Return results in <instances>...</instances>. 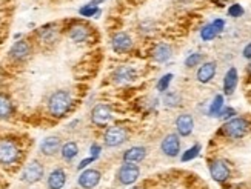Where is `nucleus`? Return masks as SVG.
Instances as JSON below:
<instances>
[{
  "label": "nucleus",
  "mask_w": 251,
  "mask_h": 189,
  "mask_svg": "<svg viewBox=\"0 0 251 189\" xmlns=\"http://www.w3.org/2000/svg\"><path fill=\"white\" fill-rule=\"evenodd\" d=\"M71 106H73V97L67 89H59V91L52 93L48 98V111L52 117H64L69 112Z\"/></svg>",
  "instance_id": "nucleus-1"
},
{
  "label": "nucleus",
  "mask_w": 251,
  "mask_h": 189,
  "mask_svg": "<svg viewBox=\"0 0 251 189\" xmlns=\"http://www.w3.org/2000/svg\"><path fill=\"white\" fill-rule=\"evenodd\" d=\"M31 54V45L26 40L16 42L10 49V57L13 60H25Z\"/></svg>",
  "instance_id": "nucleus-16"
},
{
  "label": "nucleus",
  "mask_w": 251,
  "mask_h": 189,
  "mask_svg": "<svg viewBox=\"0 0 251 189\" xmlns=\"http://www.w3.org/2000/svg\"><path fill=\"white\" fill-rule=\"evenodd\" d=\"M140 177V169L134 163H123L117 173V178L120 185L123 186H131L139 180Z\"/></svg>",
  "instance_id": "nucleus-6"
},
{
  "label": "nucleus",
  "mask_w": 251,
  "mask_h": 189,
  "mask_svg": "<svg viewBox=\"0 0 251 189\" xmlns=\"http://www.w3.org/2000/svg\"><path fill=\"white\" fill-rule=\"evenodd\" d=\"M171 80H173V74H165L156 85L157 91H160V93L168 91V86H169V83H171Z\"/></svg>",
  "instance_id": "nucleus-29"
},
{
  "label": "nucleus",
  "mask_w": 251,
  "mask_h": 189,
  "mask_svg": "<svg viewBox=\"0 0 251 189\" xmlns=\"http://www.w3.org/2000/svg\"><path fill=\"white\" fill-rule=\"evenodd\" d=\"M216 69H218L216 62H205L203 65L197 69V80H199L201 83H210L214 79V76H216Z\"/></svg>",
  "instance_id": "nucleus-17"
},
{
  "label": "nucleus",
  "mask_w": 251,
  "mask_h": 189,
  "mask_svg": "<svg viewBox=\"0 0 251 189\" xmlns=\"http://www.w3.org/2000/svg\"><path fill=\"white\" fill-rule=\"evenodd\" d=\"M247 69H248V74L251 76V62H250V65H248V68H247Z\"/></svg>",
  "instance_id": "nucleus-36"
},
{
  "label": "nucleus",
  "mask_w": 251,
  "mask_h": 189,
  "mask_svg": "<svg viewBox=\"0 0 251 189\" xmlns=\"http://www.w3.org/2000/svg\"><path fill=\"white\" fill-rule=\"evenodd\" d=\"M13 114V103L8 97L0 95V119H8Z\"/></svg>",
  "instance_id": "nucleus-25"
},
{
  "label": "nucleus",
  "mask_w": 251,
  "mask_h": 189,
  "mask_svg": "<svg viewBox=\"0 0 251 189\" xmlns=\"http://www.w3.org/2000/svg\"><path fill=\"white\" fill-rule=\"evenodd\" d=\"M242 54H244L245 59H250V60H251V42L244 48V52H242Z\"/></svg>",
  "instance_id": "nucleus-35"
},
{
  "label": "nucleus",
  "mask_w": 251,
  "mask_h": 189,
  "mask_svg": "<svg viewBox=\"0 0 251 189\" xmlns=\"http://www.w3.org/2000/svg\"><path fill=\"white\" fill-rule=\"evenodd\" d=\"M62 149V142L57 136H50L47 139H43L40 143V152L43 156H56L57 152Z\"/></svg>",
  "instance_id": "nucleus-15"
},
{
  "label": "nucleus",
  "mask_w": 251,
  "mask_h": 189,
  "mask_svg": "<svg viewBox=\"0 0 251 189\" xmlns=\"http://www.w3.org/2000/svg\"><path fill=\"white\" fill-rule=\"evenodd\" d=\"M223 26H225V20H222V19H216V20H213L211 23L205 25L203 28L201 30L202 40L210 42L213 39H216L218 35L223 31Z\"/></svg>",
  "instance_id": "nucleus-13"
},
{
  "label": "nucleus",
  "mask_w": 251,
  "mask_h": 189,
  "mask_svg": "<svg viewBox=\"0 0 251 189\" xmlns=\"http://www.w3.org/2000/svg\"><path fill=\"white\" fill-rule=\"evenodd\" d=\"M244 8H242V5H239V3H234V5H231L230 8H228V16L230 17H234V19H237V17H242L244 16Z\"/></svg>",
  "instance_id": "nucleus-31"
},
{
  "label": "nucleus",
  "mask_w": 251,
  "mask_h": 189,
  "mask_svg": "<svg viewBox=\"0 0 251 189\" xmlns=\"http://www.w3.org/2000/svg\"><path fill=\"white\" fill-rule=\"evenodd\" d=\"M248 131L250 123L245 119H242V117H234V119L228 120L220 129V132L228 139H242L244 136H247Z\"/></svg>",
  "instance_id": "nucleus-2"
},
{
  "label": "nucleus",
  "mask_w": 251,
  "mask_h": 189,
  "mask_svg": "<svg viewBox=\"0 0 251 189\" xmlns=\"http://www.w3.org/2000/svg\"><path fill=\"white\" fill-rule=\"evenodd\" d=\"M160 149L167 157H177L181 152V139L177 134H168L160 143Z\"/></svg>",
  "instance_id": "nucleus-8"
},
{
  "label": "nucleus",
  "mask_w": 251,
  "mask_h": 189,
  "mask_svg": "<svg viewBox=\"0 0 251 189\" xmlns=\"http://www.w3.org/2000/svg\"><path fill=\"white\" fill-rule=\"evenodd\" d=\"M208 168H210L211 177L216 180V182L222 183V182H225V180H228V177H230V168H228V165L223 160H219V158L211 160Z\"/></svg>",
  "instance_id": "nucleus-9"
},
{
  "label": "nucleus",
  "mask_w": 251,
  "mask_h": 189,
  "mask_svg": "<svg viewBox=\"0 0 251 189\" xmlns=\"http://www.w3.org/2000/svg\"><path fill=\"white\" fill-rule=\"evenodd\" d=\"M222 110H223V95L218 94L216 97L213 98V102L210 105V110H208V114L211 117H218Z\"/></svg>",
  "instance_id": "nucleus-26"
},
{
  "label": "nucleus",
  "mask_w": 251,
  "mask_h": 189,
  "mask_svg": "<svg viewBox=\"0 0 251 189\" xmlns=\"http://www.w3.org/2000/svg\"><path fill=\"white\" fill-rule=\"evenodd\" d=\"M100 178H102V174L99 173L97 169H85L84 173L79 175L77 183L84 189H93L100 183Z\"/></svg>",
  "instance_id": "nucleus-10"
},
{
  "label": "nucleus",
  "mask_w": 251,
  "mask_h": 189,
  "mask_svg": "<svg viewBox=\"0 0 251 189\" xmlns=\"http://www.w3.org/2000/svg\"><path fill=\"white\" fill-rule=\"evenodd\" d=\"M136 77H137V71L134 69L133 66H127V65L119 66L113 73V80H114L116 83H119V85L131 83V82L136 80Z\"/></svg>",
  "instance_id": "nucleus-12"
},
{
  "label": "nucleus",
  "mask_w": 251,
  "mask_h": 189,
  "mask_svg": "<svg viewBox=\"0 0 251 189\" xmlns=\"http://www.w3.org/2000/svg\"><path fill=\"white\" fill-rule=\"evenodd\" d=\"M171 57V47L167 43H160L154 48V52H153V59L157 62V63H165L167 60H169Z\"/></svg>",
  "instance_id": "nucleus-22"
},
{
  "label": "nucleus",
  "mask_w": 251,
  "mask_h": 189,
  "mask_svg": "<svg viewBox=\"0 0 251 189\" xmlns=\"http://www.w3.org/2000/svg\"><path fill=\"white\" fill-rule=\"evenodd\" d=\"M111 47L117 54H123V52H128L133 48V40L127 32L120 31V32H116L113 35Z\"/></svg>",
  "instance_id": "nucleus-11"
},
{
  "label": "nucleus",
  "mask_w": 251,
  "mask_h": 189,
  "mask_svg": "<svg viewBox=\"0 0 251 189\" xmlns=\"http://www.w3.org/2000/svg\"><path fill=\"white\" fill-rule=\"evenodd\" d=\"M147 157V148L143 146H133L123 152V163H139Z\"/></svg>",
  "instance_id": "nucleus-18"
},
{
  "label": "nucleus",
  "mask_w": 251,
  "mask_h": 189,
  "mask_svg": "<svg viewBox=\"0 0 251 189\" xmlns=\"http://www.w3.org/2000/svg\"><path fill=\"white\" fill-rule=\"evenodd\" d=\"M239 82V74H237V69L236 68H230L227 71L225 77H223V93L227 95H231L234 93V89L237 86Z\"/></svg>",
  "instance_id": "nucleus-19"
},
{
  "label": "nucleus",
  "mask_w": 251,
  "mask_h": 189,
  "mask_svg": "<svg viewBox=\"0 0 251 189\" xmlns=\"http://www.w3.org/2000/svg\"><path fill=\"white\" fill-rule=\"evenodd\" d=\"M20 157V149L11 140H0V163L13 165Z\"/></svg>",
  "instance_id": "nucleus-4"
},
{
  "label": "nucleus",
  "mask_w": 251,
  "mask_h": 189,
  "mask_svg": "<svg viewBox=\"0 0 251 189\" xmlns=\"http://www.w3.org/2000/svg\"><path fill=\"white\" fill-rule=\"evenodd\" d=\"M164 102H165L167 106L174 108V106H177L179 103H181V97H179L177 93H168V94L165 95V98H164Z\"/></svg>",
  "instance_id": "nucleus-30"
},
{
  "label": "nucleus",
  "mask_w": 251,
  "mask_h": 189,
  "mask_svg": "<svg viewBox=\"0 0 251 189\" xmlns=\"http://www.w3.org/2000/svg\"><path fill=\"white\" fill-rule=\"evenodd\" d=\"M128 140V131L122 126H111L103 134V143L108 148H117Z\"/></svg>",
  "instance_id": "nucleus-3"
},
{
  "label": "nucleus",
  "mask_w": 251,
  "mask_h": 189,
  "mask_svg": "<svg viewBox=\"0 0 251 189\" xmlns=\"http://www.w3.org/2000/svg\"><path fill=\"white\" fill-rule=\"evenodd\" d=\"M65 183H67V174L64 169H54L47 180V185L50 189H62L65 186Z\"/></svg>",
  "instance_id": "nucleus-20"
},
{
  "label": "nucleus",
  "mask_w": 251,
  "mask_h": 189,
  "mask_svg": "<svg viewBox=\"0 0 251 189\" xmlns=\"http://www.w3.org/2000/svg\"><path fill=\"white\" fill-rule=\"evenodd\" d=\"M99 2H100V0H94V2H91V3H88V5L82 6V8L79 10V14L84 16V17H94V16H99V14H100V10H99V6H97Z\"/></svg>",
  "instance_id": "nucleus-24"
},
{
  "label": "nucleus",
  "mask_w": 251,
  "mask_h": 189,
  "mask_svg": "<svg viewBox=\"0 0 251 189\" xmlns=\"http://www.w3.org/2000/svg\"><path fill=\"white\" fill-rule=\"evenodd\" d=\"M202 59H203V56H202L201 52H193V54H190V56H188V57L185 59V66H186V68L197 66V65H199V63L202 62Z\"/></svg>",
  "instance_id": "nucleus-27"
},
{
  "label": "nucleus",
  "mask_w": 251,
  "mask_h": 189,
  "mask_svg": "<svg viewBox=\"0 0 251 189\" xmlns=\"http://www.w3.org/2000/svg\"><path fill=\"white\" fill-rule=\"evenodd\" d=\"M96 160V157H89V158H85V160H82L80 161V165L77 166V169H84V168H86L89 163H93V161Z\"/></svg>",
  "instance_id": "nucleus-33"
},
{
  "label": "nucleus",
  "mask_w": 251,
  "mask_h": 189,
  "mask_svg": "<svg viewBox=\"0 0 251 189\" xmlns=\"http://www.w3.org/2000/svg\"><path fill=\"white\" fill-rule=\"evenodd\" d=\"M233 115H236V111L234 110H233V108H225V106H223V110L220 111V114L218 115V117H220V119H231V117Z\"/></svg>",
  "instance_id": "nucleus-32"
},
{
  "label": "nucleus",
  "mask_w": 251,
  "mask_h": 189,
  "mask_svg": "<svg viewBox=\"0 0 251 189\" xmlns=\"http://www.w3.org/2000/svg\"><path fill=\"white\" fill-rule=\"evenodd\" d=\"M43 174H45V169H43L40 161L33 160V161H30V163L23 168L22 174H20V180H22L23 183L33 185V183L40 182Z\"/></svg>",
  "instance_id": "nucleus-5"
},
{
  "label": "nucleus",
  "mask_w": 251,
  "mask_h": 189,
  "mask_svg": "<svg viewBox=\"0 0 251 189\" xmlns=\"http://www.w3.org/2000/svg\"><path fill=\"white\" fill-rule=\"evenodd\" d=\"M133 189H139V188H133Z\"/></svg>",
  "instance_id": "nucleus-37"
},
{
  "label": "nucleus",
  "mask_w": 251,
  "mask_h": 189,
  "mask_svg": "<svg viewBox=\"0 0 251 189\" xmlns=\"http://www.w3.org/2000/svg\"><path fill=\"white\" fill-rule=\"evenodd\" d=\"M113 119V111L111 106L106 103H99L94 106V110L91 111V120L97 126H106Z\"/></svg>",
  "instance_id": "nucleus-7"
},
{
  "label": "nucleus",
  "mask_w": 251,
  "mask_h": 189,
  "mask_svg": "<svg viewBox=\"0 0 251 189\" xmlns=\"http://www.w3.org/2000/svg\"><path fill=\"white\" fill-rule=\"evenodd\" d=\"M89 151H91V154H93L91 157H96V158H97L99 154H100V146H99V145H93Z\"/></svg>",
  "instance_id": "nucleus-34"
},
{
  "label": "nucleus",
  "mask_w": 251,
  "mask_h": 189,
  "mask_svg": "<svg viewBox=\"0 0 251 189\" xmlns=\"http://www.w3.org/2000/svg\"><path fill=\"white\" fill-rule=\"evenodd\" d=\"M201 149H202V146H201V145H194L193 148L186 149V151L184 152V154H182V161H190V160L196 158L197 156H199Z\"/></svg>",
  "instance_id": "nucleus-28"
},
{
  "label": "nucleus",
  "mask_w": 251,
  "mask_h": 189,
  "mask_svg": "<svg viewBox=\"0 0 251 189\" xmlns=\"http://www.w3.org/2000/svg\"><path fill=\"white\" fill-rule=\"evenodd\" d=\"M60 154L62 157H64V160H73L77 157L79 154V146H77V143L76 142H67L64 146H62L60 149Z\"/></svg>",
  "instance_id": "nucleus-23"
},
{
  "label": "nucleus",
  "mask_w": 251,
  "mask_h": 189,
  "mask_svg": "<svg viewBox=\"0 0 251 189\" xmlns=\"http://www.w3.org/2000/svg\"><path fill=\"white\" fill-rule=\"evenodd\" d=\"M176 129L177 134L182 137H188L194 129V119L190 114H182L176 119Z\"/></svg>",
  "instance_id": "nucleus-14"
},
{
  "label": "nucleus",
  "mask_w": 251,
  "mask_h": 189,
  "mask_svg": "<svg viewBox=\"0 0 251 189\" xmlns=\"http://www.w3.org/2000/svg\"><path fill=\"white\" fill-rule=\"evenodd\" d=\"M69 37H71V40H74V42H77V43L85 42V40L89 37V30H88V26H86V25H82V23L74 25L73 28L69 30Z\"/></svg>",
  "instance_id": "nucleus-21"
}]
</instances>
